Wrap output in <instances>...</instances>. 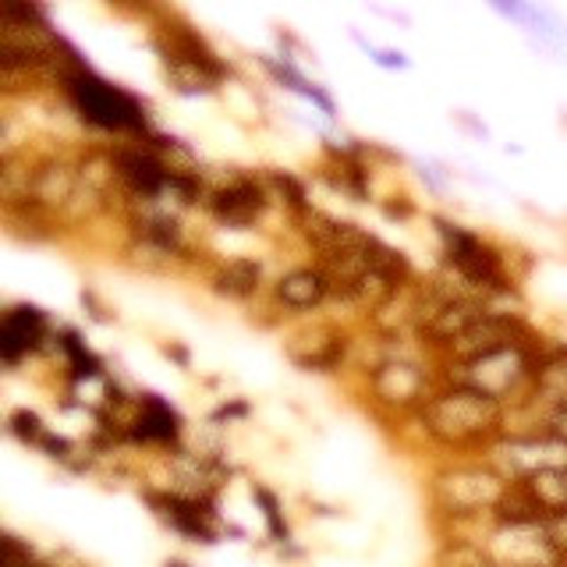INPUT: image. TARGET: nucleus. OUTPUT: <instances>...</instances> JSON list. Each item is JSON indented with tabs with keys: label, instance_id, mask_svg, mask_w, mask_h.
Wrapping results in <instances>:
<instances>
[{
	"label": "nucleus",
	"instance_id": "nucleus-1",
	"mask_svg": "<svg viewBox=\"0 0 567 567\" xmlns=\"http://www.w3.org/2000/svg\"><path fill=\"white\" fill-rule=\"evenodd\" d=\"M508 408L479 390L451 383L422 404V425L451 451H486L508 430Z\"/></svg>",
	"mask_w": 567,
	"mask_h": 567
},
{
	"label": "nucleus",
	"instance_id": "nucleus-2",
	"mask_svg": "<svg viewBox=\"0 0 567 567\" xmlns=\"http://www.w3.org/2000/svg\"><path fill=\"white\" fill-rule=\"evenodd\" d=\"M540 358L543 355H535L532 341L525 337V341L503 344V348H497V352H486L471 362L451 366V383L479 390V393H486V398H493L508 408V401H522L525 393L532 398Z\"/></svg>",
	"mask_w": 567,
	"mask_h": 567
},
{
	"label": "nucleus",
	"instance_id": "nucleus-3",
	"mask_svg": "<svg viewBox=\"0 0 567 567\" xmlns=\"http://www.w3.org/2000/svg\"><path fill=\"white\" fill-rule=\"evenodd\" d=\"M508 479L500 476L493 465H451L436 471L433 479V503L440 514L454 518V522H468V518L493 514L497 503L508 493Z\"/></svg>",
	"mask_w": 567,
	"mask_h": 567
},
{
	"label": "nucleus",
	"instance_id": "nucleus-4",
	"mask_svg": "<svg viewBox=\"0 0 567 567\" xmlns=\"http://www.w3.org/2000/svg\"><path fill=\"white\" fill-rule=\"evenodd\" d=\"M482 546L500 567H567L543 525H493Z\"/></svg>",
	"mask_w": 567,
	"mask_h": 567
},
{
	"label": "nucleus",
	"instance_id": "nucleus-5",
	"mask_svg": "<svg viewBox=\"0 0 567 567\" xmlns=\"http://www.w3.org/2000/svg\"><path fill=\"white\" fill-rule=\"evenodd\" d=\"M525 337H529V330L522 320H518V312L490 309L476 326L468 330V334H462L451 344L447 358H451V366H458V362H471L486 352H497V348H503V344H514V341H525Z\"/></svg>",
	"mask_w": 567,
	"mask_h": 567
},
{
	"label": "nucleus",
	"instance_id": "nucleus-6",
	"mask_svg": "<svg viewBox=\"0 0 567 567\" xmlns=\"http://www.w3.org/2000/svg\"><path fill=\"white\" fill-rule=\"evenodd\" d=\"M373 393L380 404L390 408H415L425 404L433 398V387H430V373L415 362H383L380 369L373 373Z\"/></svg>",
	"mask_w": 567,
	"mask_h": 567
},
{
	"label": "nucleus",
	"instance_id": "nucleus-7",
	"mask_svg": "<svg viewBox=\"0 0 567 567\" xmlns=\"http://www.w3.org/2000/svg\"><path fill=\"white\" fill-rule=\"evenodd\" d=\"M486 312H490V302L479 294H458L451 298V302H444L430 320L422 323V334L430 337V344H436V348H451L454 341H458L462 334H468L471 326H476Z\"/></svg>",
	"mask_w": 567,
	"mask_h": 567
},
{
	"label": "nucleus",
	"instance_id": "nucleus-8",
	"mask_svg": "<svg viewBox=\"0 0 567 567\" xmlns=\"http://www.w3.org/2000/svg\"><path fill=\"white\" fill-rule=\"evenodd\" d=\"M75 192H78V170L71 164H65V160H43V164H36L33 210H40V213L68 210Z\"/></svg>",
	"mask_w": 567,
	"mask_h": 567
},
{
	"label": "nucleus",
	"instance_id": "nucleus-9",
	"mask_svg": "<svg viewBox=\"0 0 567 567\" xmlns=\"http://www.w3.org/2000/svg\"><path fill=\"white\" fill-rule=\"evenodd\" d=\"M344 355V337L330 326H312L288 341V358L302 369H334Z\"/></svg>",
	"mask_w": 567,
	"mask_h": 567
},
{
	"label": "nucleus",
	"instance_id": "nucleus-10",
	"mask_svg": "<svg viewBox=\"0 0 567 567\" xmlns=\"http://www.w3.org/2000/svg\"><path fill=\"white\" fill-rule=\"evenodd\" d=\"M532 401L540 404V412H560V408H567V348H557L540 358Z\"/></svg>",
	"mask_w": 567,
	"mask_h": 567
},
{
	"label": "nucleus",
	"instance_id": "nucleus-11",
	"mask_svg": "<svg viewBox=\"0 0 567 567\" xmlns=\"http://www.w3.org/2000/svg\"><path fill=\"white\" fill-rule=\"evenodd\" d=\"M330 294V280L323 270H291L277 280V298L288 309H316Z\"/></svg>",
	"mask_w": 567,
	"mask_h": 567
},
{
	"label": "nucleus",
	"instance_id": "nucleus-12",
	"mask_svg": "<svg viewBox=\"0 0 567 567\" xmlns=\"http://www.w3.org/2000/svg\"><path fill=\"white\" fill-rule=\"evenodd\" d=\"M213 288L220 294H227V298H248V294H256V288H259V266L252 263V259H231V263H224L216 270Z\"/></svg>",
	"mask_w": 567,
	"mask_h": 567
},
{
	"label": "nucleus",
	"instance_id": "nucleus-13",
	"mask_svg": "<svg viewBox=\"0 0 567 567\" xmlns=\"http://www.w3.org/2000/svg\"><path fill=\"white\" fill-rule=\"evenodd\" d=\"M436 567H500L490 554H486L482 543H465V540H451L440 549Z\"/></svg>",
	"mask_w": 567,
	"mask_h": 567
},
{
	"label": "nucleus",
	"instance_id": "nucleus-14",
	"mask_svg": "<svg viewBox=\"0 0 567 567\" xmlns=\"http://www.w3.org/2000/svg\"><path fill=\"white\" fill-rule=\"evenodd\" d=\"M543 430L567 444V408H560V412H543Z\"/></svg>",
	"mask_w": 567,
	"mask_h": 567
},
{
	"label": "nucleus",
	"instance_id": "nucleus-15",
	"mask_svg": "<svg viewBox=\"0 0 567 567\" xmlns=\"http://www.w3.org/2000/svg\"><path fill=\"white\" fill-rule=\"evenodd\" d=\"M564 482H567V471H564Z\"/></svg>",
	"mask_w": 567,
	"mask_h": 567
}]
</instances>
